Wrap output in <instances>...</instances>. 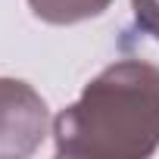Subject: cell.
Instances as JSON below:
<instances>
[{"label": "cell", "instance_id": "cell-1", "mask_svg": "<svg viewBox=\"0 0 159 159\" xmlns=\"http://www.w3.org/2000/svg\"><path fill=\"white\" fill-rule=\"evenodd\" d=\"M56 156L140 159L159 147V66L122 59L103 69L53 119Z\"/></svg>", "mask_w": 159, "mask_h": 159}, {"label": "cell", "instance_id": "cell-2", "mask_svg": "<svg viewBox=\"0 0 159 159\" xmlns=\"http://www.w3.org/2000/svg\"><path fill=\"white\" fill-rule=\"evenodd\" d=\"M47 134L50 112L44 97L19 78H0V159L31 156Z\"/></svg>", "mask_w": 159, "mask_h": 159}, {"label": "cell", "instance_id": "cell-3", "mask_svg": "<svg viewBox=\"0 0 159 159\" xmlns=\"http://www.w3.org/2000/svg\"><path fill=\"white\" fill-rule=\"evenodd\" d=\"M28 7L47 25H75L103 16L112 7V0H28Z\"/></svg>", "mask_w": 159, "mask_h": 159}, {"label": "cell", "instance_id": "cell-4", "mask_svg": "<svg viewBox=\"0 0 159 159\" xmlns=\"http://www.w3.org/2000/svg\"><path fill=\"white\" fill-rule=\"evenodd\" d=\"M134 19L140 31H147L153 41H159V0H131Z\"/></svg>", "mask_w": 159, "mask_h": 159}]
</instances>
